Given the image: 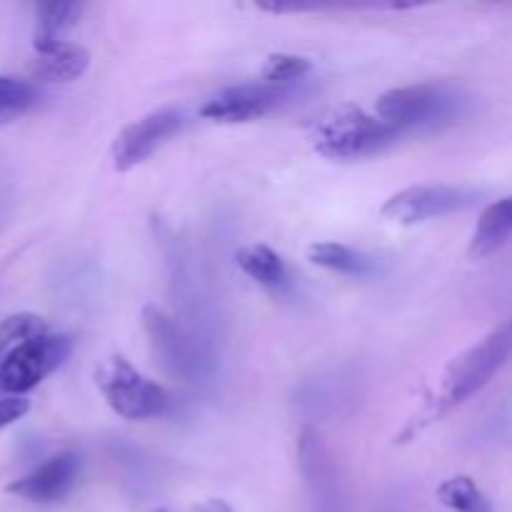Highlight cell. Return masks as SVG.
Instances as JSON below:
<instances>
[{"label": "cell", "mask_w": 512, "mask_h": 512, "mask_svg": "<svg viewBox=\"0 0 512 512\" xmlns=\"http://www.w3.org/2000/svg\"><path fill=\"white\" fill-rule=\"evenodd\" d=\"M512 350V328L503 325V328L493 330L485 335L480 343L460 353L453 363L448 365L443 375V385H440V395L435 400L433 420L443 418L453 408L463 405L465 400L473 398L475 393L485 388L505 365Z\"/></svg>", "instance_id": "cell-2"}, {"label": "cell", "mask_w": 512, "mask_h": 512, "mask_svg": "<svg viewBox=\"0 0 512 512\" xmlns=\"http://www.w3.org/2000/svg\"><path fill=\"white\" fill-rule=\"evenodd\" d=\"M478 198V190L460 185H413L385 200L380 215L398 225H415L470 208Z\"/></svg>", "instance_id": "cell-5"}, {"label": "cell", "mask_w": 512, "mask_h": 512, "mask_svg": "<svg viewBox=\"0 0 512 512\" xmlns=\"http://www.w3.org/2000/svg\"><path fill=\"white\" fill-rule=\"evenodd\" d=\"M512 238V195L503 200H495L483 210L475 228L473 240H470L468 255L473 260H483L493 255L495 250L503 248Z\"/></svg>", "instance_id": "cell-12"}, {"label": "cell", "mask_w": 512, "mask_h": 512, "mask_svg": "<svg viewBox=\"0 0 512 512\" xmlns=\"http://www.w3.org/2000/svg\"><path fill=\"white\" fill-rule=\"evenodd\" d=\"M30 410V400H25L23 395H8V398H0V430L13 425L15 420L23 418Z\"/></svg>", "instance_id": "cell-20"}, {"label": "cell", "mask_w": 512, "mask_h": 512, "mask_svg": "<svg viewBox=\"0 0 512 512\" xmlns=\"http://www.w3.org/2000/svg\"><path fill=\"white\" fill-rule=\"evenodd\" d=\"M88 65L90 53L83 45L58 40L53 45H45V48H35L30 73L45 83H70V80H78L88 70Z\"/></svg>", "instance_id": "cell-10"}, {"label": "cell", "mask_w": 512, "mask_h": 512, "mask_svg": "<svg viewBox=\"0 0 512 512\" xmlns=\"http://www.w3.org/2000/svg\"><path fill=\"white\" fill-rule=\"evenodd\" d=\"M73 353V340L68 335H40L10 350L0 360V390L8 395H23L33 390L40 380L60 368Z\"/></svg>", "instance_id": "cell-4"}, {"label": "cell", "mask_w": 512, "mask_h": 512, "mask_svg": "<svg viewBox=\"0 0 512 512\" xmlns=\"http://www.w3.org/2000/svg\"><path fill=\"white\" fill-rule=\"evenodd\" d=\"M143 325L148 330L150 340H153L155 350L163 355V363L170 365L175 373H185L193 360H190L188 340L183 338L178 325L163 310L155 308V305H145L143 308Z\"/></svg>", "instance_id": "cell-11"}, {"label": "cell", "mask_w": 512, "mask_h": 512, "mask_svg": "<svg viewBox=\"0 0 512 512\" xmlns=\"http://www.w3.org/2000/svg\"><path fill=\"white\" fill-rule=\"evenodd\" d=\"M235 260H238L240 270L248 278H253L258 285H263V288L278 290L288 283L285 263L268 245H245V248H240L235 253Z\"/></svg>", "instance_id": "cell-13"}, {"label": "cell", "mask_w": 512, "mask_h": 512, "mask_svg": "<svg viewBox=\"0 0 512 512\" xmlns=\"http://www.w3.org/2000/svg\"><path fill=\"white\" fill-rule=\"evenodd\" d=\"M183 128V115L175 108H160L120 130L113 143V168L118 173L138 168L160 145L168 143Z\"/></svg>", "instance_id": "cell-6"}, {"label": "cell", "mask_w": 512, "mask_h": 512, "mask_svg": "<svg viewBox=\"0 0 512 512\" xmlns=\"http://www.w3.org/2000/svg\"><path fill=\"white\" fill-rule=\"evenodd\" d=\"M283 98V90L265 83H245L220 90L198 110L200 118L213 123H248V120L263 118Z\"/></svg>", "instance_id": "cell-8"}, {"label": "cell", "mask_w": 512, "mask_h": 512, "mask_svg": "<svg viewBox=\"0 0 512 512\" xmlns=\"http://www.w3.org/2000/svg\"><path fill=\"white\" fill-rule=\"evenodd\" d=\"M40 90L33 80L0 75V125L13 123L38 105Z\"/></svg>", "instance_id": "cell-16"}, {"label": "cell", "mask_w": 512, "mask_h": 512, "mask_svg": "<svg viewBox=\"0 0 512 512\" xmlns=\"http://www.w3.org/2000/svg\"><path fill=\"white\" fill-rule=\"evenodd\" d=\"M453 108V98L435 85H405L383 93L375 103V115L405 133L423 123L445 118Z\"/></svg>", "instance_id": "cell-7"}, {"label": "cell", "mask_w": 512, "mask_h": 512, "mask_svg": "<svg viewBox=\"0 0 512 512\" xmlns=\"http://www.w3.org/2000/svg\"><path fill=\"white\" fill-rule=\"evenodd\" d=\"M155 512H168V510H163V508H158V510H155Z\"/></svg>", "instance_id": "cell-22"}, {"label": "cell", "mask_w": 512, "mask_h": 512, "mask_svg": "<svg viewBox=\"0 0 512 512\" xmlns=\"http://www.w3.org/2000/svg\"><path fill=\"white\" fill-rule=\"evenodd\" d=\"M310 70H313V63H310L308 58H303V55L270 53L268 58L263 60V65H260V80H263L265 85L280 88V85L290 83V80L303 78Z\"/></svg>", "instance_id": "cell-18"}, {"label": "cell", "mask_w": 512, "mask_h": 512, "mask_svg": "<svg viewBox=\"0 0 512 512\" xmlns=\"http://www.w3.org/2000/svg\"><path fill=\"white\" fill-rule=\"evenodd\" d=\"M80 473V455L75 450H63V453L53 455L38 468L30 470L20 480L8 485L10 495L30 500V503H55V500L65 498L70 488L75 485Z\"/></svg>", "instance_id": "cell-9"}, {"label": "cell", "mask_w": 512, "mask_h": 512, "mask_svg": "<svg viewBox=\"0 0 512 512\" xmlns=\"http://www.w3.org/2000/svg\"><path fill=\"white\" fill-rule=\"evenodd\" d=\"M438 500L453 512H493L488 495L468 475H455V478L440 483Z\"/></svg>", "instance_id": "cell-17"}, {"label": "cell", "mask_w": 512, "mask_h": 512, "mask_svg": "<svg viewBox=\"0 0 512 512\" xmlns=\"http://www.w3.org/2000/svg\"><path fill=\"white\" fill-rule=\"evenodd\" d=\"M200 512H235V510L230 508V505L225 503V500H220V498H210L208 503L200 505Z\"/></svg>", "instance_id": "cell-21"}, {"label": "cell", "mask_w": 512, "mask_h": 512, "mask_svg": "<svg viewBox=\"0 0 512 512\" xmlns=\"http://www.w3.org/2000/svg\"><path fill=\"white\" fill-rule=\"evenodd\" d=\"M308 260L318 268L333 270V273L340 275H368L373 270V263L370 258L360 255L358 250L348 248L343 243H313L308 248Z\"/></svg>", "instance_id": "cell-15"}, {"label": "cell", "mask_w": 512, "mask_h": 512, "mask_svg": "<svg viewBox=\"0 0 512 512\" xmlns=\"http://www.w3.org/2000/svg\"><path fill=\"white\" fill-rule=\"evenodd\" d=\"M403 135V130L385 123L378 115L358 105H340L325 115L315 128V150L328 160H360L383 153Z\"/></svg>", "instance_id": "cell-1"}, {"label": "cell", "mask_w": 512, "mask_h": 512, "mask_svg": "<svg viewBox=\"0 0 512 512\" xmlns=\"http://www.w3.org/2000/svg\"><path fill=\"white\" fill-rule=\"evenodd\" d=\"M83 13V3L73 0H58V3H40L38 5V25H35V48L58 43L60 35L78 23Z\"/></svg>", "instance_id": "cell-14"}, {"label": "cell", "mask_w": 512, "mask_h": 512, "mask_svg": "<svg viewBox=\"0 0 512 512\" xmlns=\"http://www.w3.org/2000/svg\"><path fill=\"white\" fill-rule=\"evenodd\" d=\"M48 335V323L35 313H15L0 320V350L18 348V345L28 343V340Z\"/></svg>", "instance_id": "cell-19"}, {"label": "cell", "mask_w": 512, "mask_h": 512, "mask_svg": "<svg viewBox=\"0 0 512 512\" xmlns=\"http://www.w3.org/2000/svg\"><path fill=\"white\" fill-rule=\"evenodd\" d=\"M95 385L108 408L125 420L160 418L170 410V393L133 368L123 355H110L95 368Z\"/></svg>", "instance_id": "cell-3"}]
</instances>
